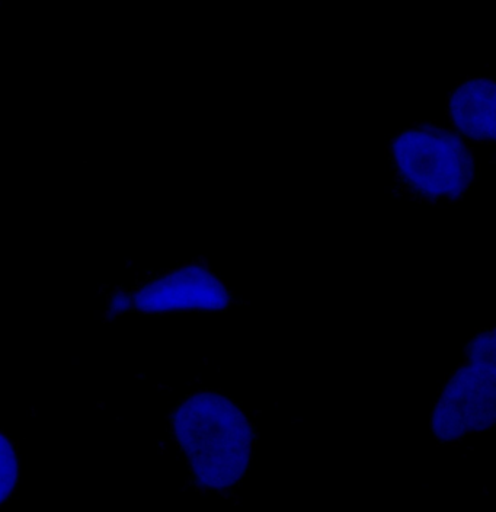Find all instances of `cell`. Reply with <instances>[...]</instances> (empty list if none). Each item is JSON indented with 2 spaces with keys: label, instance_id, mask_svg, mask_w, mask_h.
Masks as SVG:
<instances>
[{
  "label": "cell",
  "instance_id": "cell-1",
  "mask_svg": "<svg viewBox=\"0 0 496 512\" xmlns=\"http://www.w3.org/2000/svg\"><path fill=\"white\" fill-rule=\"evenodd\" d=\"M172 432L203 488L224 491L248 472L256 431L232 399L213 392L188 396L172 414Z\"/></svg>",
  "mask_w": 496,
  "mask_h": 512
},
{
  "label": "cell",
  "instance_id": "cell-3",
  "mask_svg": "<svg viewBox=\"0 0 496 512\" xmlns=\"http://www.w3.org/2000/svg\"><path fill=\"white\" fill-rule=\"evenodd\" d=\"M495 331L479 332L467 345V360L444 386L432 411L437 440L448 443L495 424Z\"/></svg>",
  "mask_w": 496,
  "mask_h": 512
},
{
  "label": "cell",
  "instance_id": "cell-7",
  "mask_svg": "<svg viewBox=\"0 0 496 512\" xmlns=\"http://www.w3.org/2000/svg\"><path fill=\"white\" fill-rule=\"evenodd\" d=\"M131 309H133V293L117 291V293L112 294L110 304H108L110 315H124Z\"/></svg>",
  "mask_w": 496,
  "mask_h": 512
},
{
  "label": "cell",
  "instance_id": "cell-4",
  "mask_svg": "<svg viewBox=\"0 0 496 512\" xmlns=\"http://www.w3.org/2000/svg\"><path fill=\"white\" fill-rule=\"evenodd\" d=\"M233 296L206 262L195 261L150 278L133 293V309L147 315L175 312H220Z\"/></svg>",
  "mask_w": 496,
  "mask_h": 512
},
{
  "label": "cell",
  "instance_id": "cell-5",
  "mask_svg": "<svg viewBox=\"0 0 496 512\" xmlns=\"http://www.w3.org/2000/svg\"><path fill=\"white\" fill-rule=\"evenodd\" d=\"M447 112L453 126L467 139L495 143L496 88L494 79L473 76L460 83L447 99Z\"/></svg>",
  "mask_w": 496,
  "mask_h": 512
},
{
  "label": "cell",
  "instance_id": "cell-6",
  "mask_svg": "<svg viewBox=\"0 0 496 512\" xmlns=\"http://www.w3.org/2000/svg\"><path fill=\"white\" fill-rule=\"evenodd\" d=\"M18 478L19 462L14 444L0 432V504L12 495Z\"/></svg>",
  "mask_w": 496,
  "mask_h": 512
},
{
  "label": "cell",
  "instance_id": "cell-2",
  "mask_svg": "<svg viewBox=\"0 0 496 512\" xmlns=\"http://www.w3.org/2000/svg\"><path fill=\"white\" fill-rule=\"evenodd\" d=\"M387 153L399 187L424 203L460 200L478 174L469 144L443 127L403 130L390 142Z\"/></svg>",
  "mask_w": 496,
  "mask_h": 512
}]
</instances>
